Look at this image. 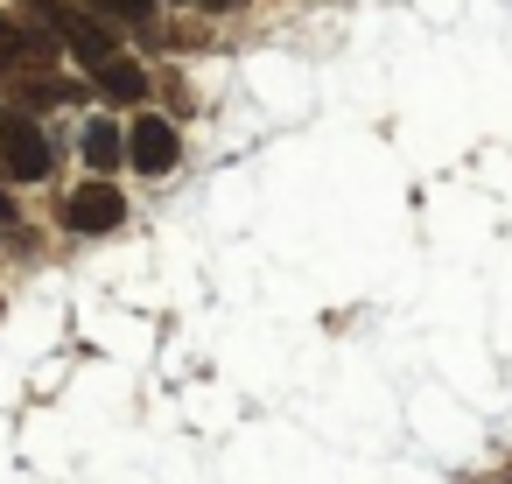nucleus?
I'll list each match as a JSON object with an SVG mask.
<instances>
[{
	"mask_svg": "<svg viewBox=\"0 0 512 484\" xmlns=\"http://www.w3.org/2000/svg\"><path fill=\"white\" fill-rule=\"evenodd\" d=\"M50 169H57V155H50L43 127H36L29 113H0V176H15V183H43Z\"/></svg>",
	"mask_w": 512,
	"mask_h": 484,
	"instance_id": "obj_1",
	"label": "nucleus"
},
{
	"mask_svg": "<svg viewBox=\"0 0 512 484\" xmlns=\"http://www.w3.org/2000/svg\"><path fill=\"white\" fill-rule=\"evenodd\" d=\"M50 64H57V36H43L36 22H15V15H0V78H15V71L43 78Z\"/></svg>",
	"mask_w": 512,
	"mask_h": 484,
	"instance_id": "obj_2",
	"label": "nucleus"
},
{
	"mask_svg": "<svg viewBox=\"0 0 512 484\" xmlns=\"http://www.w3.org/2000/svg\"><path fill=\"white\" fill-rule=\"evenodd\" d=\"M57 218H64V232H113V225H127V190L85 183V190H71L57 204Z\"/></svg>",
	"mask_w": 512,
	"mask_h": 484,
	"instance_id": "obj_3",
	"label": "nucleus"
},
{
	"mask_svg": "<svg viewBox=\"0 0 512 484\" xmlns=\"http://www.w3.org/2000/svg\"><path fill=\"white\" fill-rule=\"evenodd\" d=\"M176 155H183V134H176L169 120H155V113H148V120H134V127H127V162H134L141 176H169V169H176Z\"/></svg>",
	"mask_w": 512,
	"mask_h": 484,
	"instance_id": "obj_4",
	"label": "nucleus"
},
{
	"mask_svg": "<svg viewBox=\"0 0 512 484\" xmlns=\"http://www.w3.org/2000/svg\"><path fill=\"white\" fill-rule=\"evenodd\" d=\"M92 78H99V92L113 99V106H134V99H148V71L134 64V57H106V64H92Z\"/></svg>",
	"mask_w": 512,
	"mask_h": 484,
	"instance_id": "obj_5",
	"label": "nucleus"
},
{
	"mask_svg": "<svg viewBox=\"0 0 512 484\" xmlns=\"http://www.w3.org/2000/svg\"><path fill=\"white\" fill-rule=\"evenodd\" d=\"M85 162H92L99 176L120 169V162H127V134H120L113 120H92V127H85Z\"/></svg>",
	"mask_w": 512,
	"mask_h": 484,
	"instance_id": "obj_6",
	"label": "nucleus"
},
{
	"mask_svg": "<svg viewBox=\"0 0 512 484\" xmlns=\"http://www.w3.org/2000/svg\"><path fill=\"white\" fill-rule=\"evenodd\" d=\"M99 15H113V22H148L155 15V0H92Z\"/></svg>",
	"mask_w": 512,
	"mask_h": 484,
	"instance_id": "obj_7",
	"label": "nucleus"
},
{
	"mask_svg": "<svg viewBox=\"0 0 512 484\" xmlns=\"http://www.w3.org/2000/svg\"><path fill=\"white\" fill-rule=\"evenodd\" d=\"M0 225H15V197L8 190H0Z\"/></svg>",
	"mask_w": 512,
	"mask_h": 484,
	"instance_id": "obj_8",
	"label": "nucleus"
}]
</instances>
